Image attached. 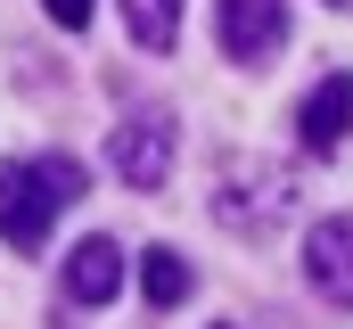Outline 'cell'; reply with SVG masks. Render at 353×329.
I'll return each mask as SVG.
<instances>
[{
    "mask_svg": "<svg viewBox=\"0 0 353 329\" xmlns=\"http://www.w3.org/2000/svg\"><path fill=\"white\" fill-rule=\"evenodd\" d=\"M83 198V164L74 157H25V164H0V231L17 255L50 239V223Z\"/></svg>",
    "mask_w": 353,
    "mask_h": 329,
    "instance_id": "6da1fadb",
    "label": "cell"
},
{
    "mask_svg": "<svg viewBox=\"0 0 353 329\" xmlns=\"http://www.w3.org/2000/svg\"><path fill=\"white\" fill-rule=\"evenodd\" d=\"M214 33H222V50L239 66H255V58H271L288 41V8L279 0H214Z\"/></svg>",
    "mask_w": 353,
    "mask_h": 329,
    "instance_id": "7a4b0ae2",
    "label": "cell"
},
{
    "mask_svg": "<svg viewBox=\"0 0 353 329\" xmlns=\"http://www.w3.org/2000/svg\"><path fill=\"white\" fill-rule=\"evenodd\" d=\"M107 164H115L132 189H165V173H173V124H165V115H132V124L107 140Z\"/></svg>",
    "mask_w": 353,
    "mask_h": 329,
    "instance_id": "3957f363",
    "label": "cell"
},
{
    "mask_svg": "<svg viewBox=\"0 0 353 329\" xmlns=\"http://www.w3.org/2000/svg\"><path fill=\"white\" fill-rule=\"evenodd\" d=\"M304 280L329 305H353V214H329L304 231Z\"/></svg>",
    "mask_w": 353,
    "mask_h": 329,
    "instance_id": "277c9868",
    "label": "cell"
},
{
    "mask_svg": "<svg viewBox=\"0 0 353 329\" xmlns=\"http://www.w3.org/2000/svg\"><path fill=\"white\" fill-rule=\"evenodd\" d=\"M345 132H353V75H329L304 107H296V140H304L312 157H329Z\"/></svg>",
    "mask_w": 353,
    "mask_h": 329,
    "instance_id": "5b68a950",
    "label": "cell"
},
{
    "mask_svg": "<svg viewBox=\"0 0 353 329\" xmlns=\"http://www.w3.org/2000/svg\"><path fill=\"white\" fill-rule=\"evenodd\" d=\"M115 288H123V247L115 239H83L66 255V297L74 305H115Z\"/></svg>",
    "mask_w": 353,
    "mask_h": 329,
    "instance_id": "8992f818",
    "label": "cell"
},
{
    "mask_svg": "<svg viewBox=\"0 0 353 329\" xmlns=\"http://www.w3.org/2000/svg\"><path fill=\"white\" fill-rule=\"evenodd\" d=\"M123 25L140 50H173L181 41V0H123Z\"/></svg>",
    "mask_w": 353,
    "mask_h": 329,
    "instance_id": "52a82bcc",
    "label": "cell"
},
{
    "mask_svg": "<svg viewBox=\"0 0 353 329\" xmlns=\"http://www.w3.org/2000/svg\"><path fill=\"white\" fill-rule=\"evenodd\" d=\"M140 288H148V305H157V313H173L181 297H189V263H181L173 247H148V263H140Z\"/></svg>",
    "mask_w": 353,
    "mask_h": 329,
    "instance_id": "ba28073f",
    "label": "cell"
},
{
    "mask_svg": "<svg viewBox=\"0 0 353 329\" xmlns=\"http://www.w3.org/2000/svg\"><path fill=\"white\" fill-rule=\"evenodd\" d=\"M41 8H50V25H66V33H83V25H90V8H99V0H41Z\"/></svg>",
    "mask_w": 353,
    "mask_h": 329,
    "instance_id": "9c48e42d",
    "label": "cell"
}]
</instances>
